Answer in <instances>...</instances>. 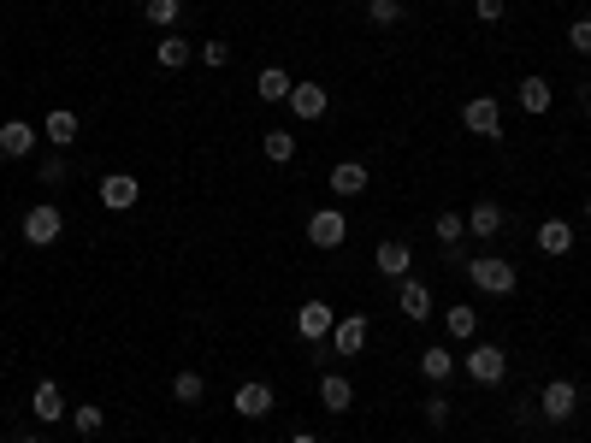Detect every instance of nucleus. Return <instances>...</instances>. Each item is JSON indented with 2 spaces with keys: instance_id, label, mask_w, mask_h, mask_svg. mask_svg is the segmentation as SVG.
<instances>
[{
  "instance_id": "obj_1",
  "label": "nucleus",
  "mask_w": 591,
  "mask_h": 443,
  "mask_svg": "<svg viewBox=\"0 0 591 443\" xmlns=\"http://www.w3.org/2000/svg\"><path fill=\"white\" fill-rule=\"evenodd\" d=\"M467 284H473L479 296H515L521 272H515V260H503V254H467Z\"/></svg>"
},
{
  "instance_id": "obj_2",
  "label": "nucleus",
  "mask_w": 591,
  "mask_h": 443,
  "mask_svg": "<svg viewBox=\"0 0 591 443\" xmlns=\"http://www.w3.org/2000/svg\"><path fill=\"white\" fill-rule=\"evenodd\" d=\"M461 373L479 384V390H497V384L509 379V349H503V343H479V337H473V349L461 355Z\"/></svg>"
},
{
  "instance_id": "obj_3",
  "label": "nucleus",
  "mask_w": 591,
  "mask_h": 443,
  "mask_svg": "<svg viewBox=\"0 0 591 443\" xmlns=\"http://www.w3.org/2000/svg\"><path fill=\"white\" fill-rule=\"evenodd\" d=\"M580 414V384L574 379H550L538 390V420H550V426H568Z\"/></svg>"
},
{
  "instance_id": "obj_4",
  "label": "nucleus",
  "mask_w": 591,
  "mask_h": 443,
  "mask_svg": "<svg viewBox=\"0 0 591 443\" xmlns=\"http://www.w3.org/2000/svg\"><path fill=\"white\" fill-rule=\"evenodd\" d=\"M60 231H66V213H60L54 201H36V207L24 213V243H30V249H48V243H60Z\"/></svg>"
},
{
  "instance_id": "obj_5",
  "label": "nucleus",
  "mask_w": 591,
  "mask_h": 443,
  "mask_svg": "<svg viewBox=\"0 0 591 443\" xmlns=\"http://www.w3.org/2000/svg\"><path fill=\"white\" fill-rule=\"evenodd\" d=\"M367 337H373V331H367V314H343L337 319V325H331V355H337V361H355V355H361V349H367Z\"/></svg>"
},
{
  "instance_id": "obj_6",
  "label": "nucleus",
  "mask_w": 591,
  "mask_h": 443,
  "mask_svg": "<svg viewBox=\"0 0 591 443\" xmlns=\"http://www.w3.org/2000/svg\"><path fill=\"white\" fill-rule=\"evenodd\" d=\"M509 231V213H503V201H491V195H479L473 207H467V237H479V243H491V237H503Z\"/></svg>"
},
{
  "instance_id": "obj_7",
  "label": "nucleus",
  "mask_w": 591,
  "mask_h": 443,
  "mask_svg": "<svg viewBox=\"0 0 591 443\" xmlns=\"http://www.w3.org/2000/svg\"><path fill=\"white\" fill-rule=\"evenodd\" d=\"M461 125L473 130V136H485V142H497V136H503V107H497V95H473V101L461 107Z\"/></svg>"
},
{
  "instance_id": "obj_8",
  "label": "nucleus",
  "mask_w": 591,
  "mask_h": 443,
  "mask_svg": "<svg viewBox=\"0 0 591 443\" xmlns=\"http://www.w3.org/2000/svg\"><path fill=\"white\" fill-rule=\"evenodd\" d=\"M308 243H314V249H343V243H349V219H343V207L308 213Z\"/></svg>"
},
{
  "instance_id": "obj_9",
  "label": "nucleus",
  "mask_w": 591,
  "mask_h": 443,
  "mask_svg": "<svg viewBox=\"0 0 591 443\" xmlns=\"http://www.w3.org/2000/svg\"><path fill=\"white\" fill-rule=\"evenodd\" d=\"M278 408V390L266 379H249V384H237V396H231V414H243V420H266Z\"/></svg>"
},
{
  "instance_id": "obj_10",
  "label": "nucleus",
  "mask_w": 591,
  "mask_h": 443,
  "mask_svg": "<svg viewBox=\"0 0 591 443\" xmlns=\"http://www.w3.org/2000/svg\"><path fill=\"white\" fill-rule=\"evenodd\" d=\"M30 414L42 420V426H60V420H71V402H66V390L54 379H42L36 390H30Z\"/></svg>"
},
{
  "instance_id": "obj_11",
  "label": "nucleus",
  "mask_w": 591,
  "mask_h": 443,
  "mask_svg": "<svg viewBox=\"0 0 591 443\" xmlns=\"http://www.w3.org/2000/svg\"><path fill=\"white\" fill-rule=\"evenodd\" d=\"M331 325H337V314H331L320 296H308V302L296 308V337H302V343H326Z\"/></svg>"
},
{
  "instance_id": "obj_12",
  "label": "nucleus",
  "mask_w": 591,
  "mask_h": 443,
  "mask_svg": "<svg viewBox=\"0 0 591 443\" xmlns=\"http://www.w3.org/2000/svg\"><path fill=\"white\" fill-rule=\"evenodd\" d=\"M36 142H42V125H30V119H6L0 125V154L6 160H30Z\"/></svg>"
},
{
  "instance_id": "obj_13",
  "label": "nucleus",
  "mask_w": 591,
  "mask_h": 443,
  "mask_svg": "<svg viewBox=\"0 0 591 443\" xmlns=\"http://www.w3.org/2000/svg\"><path fill=\"white\" fill-rule=\"evenodd\" d=\"M373 266H379V278H391V284H402V278L414 272V249H408L402 237H385V243L373 249Z\"/></svg>"
},
{
  "instance_id": "obj_14",
  "label": "nucleus",
  "mask_w": 591,
  "mask_h": 443,
  "mask_svg": "<svg viewBox=\"0 0 591 443\" xmlns=\"http://www.w3.org/2000/svg\"><path fill=\"white\" fill-rule=\"evenodd\" d=\"M136 201H142V184H136L131 172H107L101 178V207L107 213H131Z\"/></svg>"
},
{
  "instance_id": "obj_15",
  "label": "nucleus",
  "mask_w": 591,
  "mask_h": 443,
  "mask_svg": "<svg viewBox=\"0 0 591 443\" xmlns=\"http://www.w3.org/2000/svg\"><path fill=\"white\" fill-rule=\"evenodd\" d=\"M302 125H314V119H326V107H331V95H326V83H296L290 89V101H284Z\"/></svg>"
},
{
  "instance_id": "obj_16",
  "label": "nucleus",
  "mask_w": 591,
  "mask_h": 443,
  "mask_svg": "<svg viewBox=\"0 0 591 443\" xmlns=\"http://www.w3.org/2000/svg\"><path fill=\"white\" fill-rule=\"evenodd\" d=\"M515 101H521L526 119H544V113L556 107V89H550V77H521V83H515Z\"/></svg>"
},
{
  "instance_id": "obj_17",
  "label": "nucleus",
  "mask_w": 591,
  "mask_h": 443,
  "mask_svg": "<svg viewBox=\"0 0 591 443\" xmlns=\"http://www.w3.org/2000/svg\"><path fill=\"white\" fill-rule=\"evenodd\" d=\"M396 308H402V319H432V290L408 272V278L396 284Z\"/></svg>"
},
{
  "instance_id": "obj_18",
  "label": "nucleus",
  "mask_w": 591,
  "mask_h": 443,
  "mask_svg": "<svg viewBox=\"0 0 591 443\" xmlns=\"http://www.w3.org/2000/svg\"><path fill=\"white\" fill-rule=\"evenodd\" d=\"M190 60H196V42H190V36H172V30H166V36L154 42V65H160V71H184Z\"/></svg>"
},
{
  "instance_id": "obj_19",
  "label": "nucleus",
  "mask_w": 591,
  "mask_h": 443,
  "mask_svg": "<svg viewBox=\"0 0 591 443\" xmlns=\"http://www.w3.org/2000/svg\"><path fill=\"white\" fill-rule=\"evenodd\" d=\"M420 373H426V384H432V390H444V384L461 373V361L450 355V349H444V343H432V349L420 355Z\"/></svg>"
},
{
  "instance_id": "obj_20",
  "label": "nucleus",
  "mask_w": 591,
  "mask_h": 443,
  "mask_svg": "<svg viewBox=\"0 0 591 443\" xmlns=\"http://www.w3.org/2000/svg\"><path fill=\"white\" fill-rule=\"evenodd\" d=\"M326 184H331L337 195H361L367 184H373V172H367L361 160H337V166H331V178H326Z\"/></svg>"
},
{
  "instance_id": "obj_21",
  "label": "nucleus",
  "mask_w": 591,
  "mask_h": 443,
  "mask_svg": "<svg viewBox=\"0 0 591 443\" xmlns=\"http://www.w3.org/2000/svg\"><path fill=\"white\" fill-rule=\"evenodd\" d=\"M320 408H326V414H349V408H355V384L343 379V373H326V379H320Z\"/></svg>"
},
{
  "instance_id": "obj_22",
  "label": "nucleus",
  "mask_w": 591,
  "mask_h": 443,
  "mask_svg": "<svg viewBox=\"0 0 591 443\" xmlns=\"http://www.w3.org/2000/svg\"><path fill=\"white\" fill-rule=\"evenodd\" d=\"M77 113H71V107H54V113H48V119H42V136H48V142H54V148H60V154H66L71 142H77Z\"/></svg>"
},
{
  "instance_id": "obj_23",
  "label": "nucleus",
  "mask_w": 591,
  "mask_h": 443,
  "mask_svg": "<svg viewBox=\"0 0 591 443\" xmlns=\"http://www.w3.org/2000/svg\"><path fill=\"white\" fill-rule=\"evenodd\" d=\"M290 89H296V77H290L284 65H266L261 77H255V95H261V101H290Z\"/></svg>"
},
{
  "instance_id": "obj_24",
  "label": "nucleus",
  "mask_w": 591,
  "mask_h": 443,
  "mask_svg": "<svg viewBox=\"0 0 591 443\" xmlns=\"http://www.w3.org/2000/svg\"><path fill=\"white\" fill-rule=\"evenodd\" d=\"M444 331H450L456 343H473V337H479V308H473V302H456V308L444 314Z\"/></svg>"
},
{
  "instance_id": "obj_25",
  "label": "nucleus",
  "mask_w": 591,
  "mask_h": 443,
  "mask_svg": "<svg viewBox=\"0 0 591 443\" xmlns=\"http://www.w3.org/2000/svg\"><path fill=\"white\" fill-rule=\"evenodd\" d=\"M538 249L544 254H568L574 249V225H568V219H544V225H538Z\"/></svg>"
},
{
  "instance_id": "obj_26",
  "label": "nucleus",
  "mask_w": 591,
  "mask_h": 443,
  "mask_svg": "<svg viewBox=\"0 0 591 443\" xmlns=\"http://www.w3.org/2000/svg\"><path fill=\"white\" fill-rule=\"evenodd\" d=\"M71 426H77V438H101L107 432V408L101 402H77L71 408Z\"/></svg>"
},
{
  "instance_id": "obj_27",
  "label": "nucleus",
  "mask_w": 591,
  "mask_h": 443,
  "mask_svg": "<svg viewBox=\"0 0 591 443\" xmlns=\"http://www.w3.org/2000/svg\"><path fill=\"white\" fill-rule=\"evenodd\" d=\"M142 18H148L154 30H178V18H184V0H142Z\"/></svg>"
},
{
  "instance_id": "obj_28",
  "label": "nucleus",
  "mask_w": 591,
  "mask_h": 443,
  "mask_svg": "<svg viewBox=\"0 0 591 443\" xmlns=\"http://www.w3.org/2000/svg\"><path fill=\"white\" fill-rule=\"evenodd\" d=\"M261 154L272 160V166H290V160H296V136H290V130H266Z\"/></svg>"
},
{
  "instance_id": "obj_29",
  "label": "nucleus",
  "mask_w": 591,
  "mask_h": 443,
  "mask_svg": "<svg viewBox=\"0 0 591 443\" xmlns=\"http://www.w3.org/2000/svg\"><path fill=\"white\" fill-rule=\"evenodd\" d=\"M201 396H207V379H201L196 367H184V373L172 379V402H184V408H196Z\"/></svg>"
},
{
  "instance_id": "obj_30",
  "label": "nucleus",
  "mask_w": 591,
  "mask_h": 443,
  "mask_svg": "<svg viewBox=\"0 0 591 443\" xmlns=\"http://www.w3.org/2000/svg\"><path fill=\"white\" fill-rule=\"evenodd\" d=\"M420 414H426V426H438V432H444V426H450V414H456V408H450V396H444V390H432V396H426V402H420Z\"/></svg>"
},
{
  "instance_id": "obj_31",
  "label": "nucleus",
  "mask_w": 591,
  "mask_h": 443,
  "mask_svg": "<svg viewBox=\"0 0 591 443\" xmlns=\"http://www.w3.org/2000/svg\"><path fill=\"white\" fill-rule=\"evenodd\" d=\"M71 178V166H66V154H48L42 166H36V184H48V190H60Z\"/></svg>"
},
{
  "instance_id": "obj_32",
  "label": "nucleus",
  "mask_w": 591,
  "mask_h": 443,
  "mask_svg": "<svg viewBox=\"0 0 591 443\" xmlns=\"http://www.w3.org/2000/svg\"><path fill=\"white\" fill-rule=\"evenodd\" d=\"M432 231H438V243L450 249V243H461V237H467V213H438V225H432Z\"/></svg>"
},
{
  "instance_id": "obj_33",
  "label": "nucleus",
  "mask_w": 591,
  "mask_h": 443,
  "mask_svg": "<svg viewBox=\"0 0 591 443\" xmlns=\"http://www.w3.org/2000/svg\"><path fill=\"white\" fill-rule=\"evenodd\" d=\"M201 65L225 71V65H231V42H225V36H207V42H201Z\"/></svg>"
},
{
  "instance_id": "obj_34",
  "label": "nucleus",
  "mask_w": 591,
  "mask_h": 443,
  "mask_svg": "<svg viewBox=\"0 0 591 443\" xmlns=\"http://www.w3.org/2000/svg\"><path fill=\"white\" fill-rule=\"evenodd\" d=\"M367 18L373 24H402V0H367Z\"/></svg>"
},
{
  "instance_id": "obj_35",
  "label": "nucleus",
  "mask_w": 591,
  "mask_h": 443,
  "mask_svg": "<svg viewBox=\"0 0 591 443\" xmlns=\"http://www.w3.org/2000/svg\"><path fill=\"white\" fill-rule=\"evenodd\" d=\"M473 18L479 24H503L509 18V0H473Z\"/></svg>"
},
{
  "instance_id": "obj_36",
  "label": "nucleus",
  "mask_w": 591,
  "mask_h": 443,
  "mask_svg": "<svg viewBox=\"0 0 591 443\" xmlns=\"http://www.w3.org/2000/svg\"><path fill=\"white\" fill-rule=\"evenodd\" d=\"M568 48L591 60V18H574V24H568Z\"/></svg>"
},
{
  "instance_id": "obj_37",
  "label": "nucleus",
  "mask_w": 591,
  "mask_h": 443,
  "mask_svg": "<svg viewBox=\"0 0 591 443\" xmlns=\"http://www.w3.org/2000/svg\"><path fill=\"white\" fill-rule=\"evenodd\" d=\"M580 107H586V119H591V83H580Z\"/></svg>"
},
{
  "instance_id": "obj_38",
  "label": "nucleus",
  "mask_w": 591,
  "mask_h": 443,
  "mask_svg": "<svg viewBox=\"0 0 591 443\" xmlns=\"http://www.w3.org/2000/svg\"><path fill=\"white\" fill-rule=\"evenodd\" d=\"M12 443H48V438H42V432H18Z\"/></svg>"
},
{
  "instance_id": "obj_39",
  "label": "nucleus",
  "mask_w": 591,
  "mask_h": 443,
  "mask_svg": "<svg viewBox=\"0 0 591 443\" xmlns=\"http://www.w3.org/2000/svg\"><path fill=\"white\" fill-rule=\"evenodd\" d=\"M290 443H320V438H314V432H296V438H290Z\"/></svg>"
},
{
  "instance_id": "obj_40",
  "label": "nucleus",
  "mask_w": 591,
  "mask_h": 443,
  "mask_svg": "<svg viewBox=\"0 0 591 443\" xmlns=\"http://www.w3.org/2000/svg\"><path fill=\"white\" fill-rule=\"evenodd\" d=\"M586 225H591V201H586Z\"/></svg>"
}]
</instances>
